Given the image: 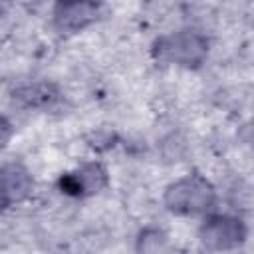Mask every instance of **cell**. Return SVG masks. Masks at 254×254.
Here are the masks:
<instances>
[{
    "label": "cell",
    "instance_id": "obj_1",
    "mask_svg": "<svg viewBox=\"0 0 254 254\" xmlns=\"http://www.w3.org/2000/svg\"><path fill=\"white\" fill-rule=\"evenodd\" d=\"M216 202L214 185L200 173H189L173 181L163 194V204L177 216L208 214Z\"/></svg>",
    "mask_w": 254,
    "mask_h": 254
},
{
    "label": "cell",
    "instance_id": "obj_2",
    "mask_svg": "<svg viewBox=\"0 0 254 254\" xmlns=\"http://www.w3.org/2000/svg\"><path fill=\"white\" fill-rule=\"evenodd\" d=\"M208 38L198 30H177L159 36L153 42L151 54L157 62L179 65L185 69L200 67L208 58Z\"/></svg>",
    "mask_w": 254,
    "mask_h": 254
},
{
    "label": "cell",
    "instance_id": "obj_3",
    "mask_svg": "<svg viewBox=\"0 0 254 254\" xmlns=\"http://www.w3.org/2000/svg\"><path fill=\"white\" fill-rule=\"evenodd\" d=\"M248 228L240 216L234 214H206L198 228V240L208 252L236 250L246 242Z\"/></svg>",
    "mask_w": 254,
    "mask_h": 254
},
{
    "label": "cell",
    "instance_id": "obj_4",
    "mask_svg": "<svg viewBox=\"0 0 254 254\" xmlns=\"http://www.w3.org/2000/svg\"><path fill=\"white\" fill-rule=\"evenodd\" d=\"M109 185L107 169L99 161H89L73 171L64 173L58 179V189L62 194L71 198H87L101 192Z\"/></svg>",
    "mask_w": 254,
    "mask_h": 254
},
{
    "label": "cell",
    "instance_id": "obj_5",
    "mask_svg": "<svg viewBox=\"0 0 254 254\" xmlns=\"http://www.w3.org/2000/svg\"><path fill=\"white\" fill-rule=\"evenodd\" d=\"M34 189V179L26 165L18 161L0 165V214L24 202Z\"/></svg>",
    "mask_w": 254,
    "mask_h": 254
},
{
    "label": "cell",
    "instance_id": "obj_6",
    "mask_svg": "<svg viewBox=\"0 0 254 254\" xmlns=\"http://www.w3.org/2000/svg\"><path fill=\"white\" fill-rule=\"evenodd\" d=\"M101 14L99 2H58L52 10V20L58 32L75 34L93 24Z\"/></svg>",
    "mask_w": 254,
    "mask_h": 254
},
{
    "label": "cell",
    "instance_id": "obj_7",
    "mask_svg": "<svg viewBox=\"0 0 254 254\" xmlns=\"http://www.w3.org/2000/svg\"><path fill=\"white\" fill-rule=\"evenodd\" d=\"M135 254H183V250L165 230L147 226L137 234Z\"/></svg>",
    "mask_w": 254,
    "mask_h": 254
},
{
    "label": "cell",
    "instance_id": "obj_8",
    "mask_svg": "<svg viewBox=\"0 0 254 254\" xmlns=\"http://www.w3.org/2000/svg\"><path fill=\"white\" fill-rule=\"evenodd\" d=\"M60 91L54 83H46V81H38V83H30L20 87L14 93V99L20 101L24 107H32V109H42V107H50L58 101Z\"/></svg>",
    "mask_w": 254,
    "mask_h": 254
},
{
    "label": "cell",
    "instance_id": "obj_9",
    "mask_svg": "<svg viewBox=\"0 0 254 254\" xmlns=\"http://www.w3.org/2000/svg\"><path fill=\"white\" fill-rule=\"evenodd\" d=\"M12 135H14L12 121H10L6 115H2V113H0V151H2V149H6V145H8V143H10V139H12Z\"/></svg>",
    "mask_w": 254,
    "mask_h": 254
}]
</instances>
